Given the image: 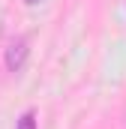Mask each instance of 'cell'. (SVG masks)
Wrapping results in <instances>:
<instances>
[{
  "label": "cell",
  "instance_id": "cell-1",
  "mask_svg": "<svg viewBox=\"0 0 126 129\" xmlns=\"http://www.w3.org/2000/svg\"><path fill=\"white\" fill-rule=\"evenodd\" d=\"M24 60H27V39L9 42V48H6V69L9 72H21Z\"/></svg>",
  "mask_w": 126,
  "mask_h": 129
},
{
  "label": "cell",
  "instance_id": "cell-2",
  "mask_svg": "<svg viewBox=\"0 0 126 129\" xmlns=\"http://www.w3.org/2000/svg\"><path fill=\"white\" fill-rule=\"evenodd\" d=\"M15 129H36V114H33V111H24V114L18 117Z\"/></svg>",
  "mask_w": 126,
  "mask_h": 129
},
{
  "label": "cell",
  "instance_id": "cell-3",
  "mask_svg": "<svg viewBox=\"0 0 126 129\" xmlns=\"http://www.w3.org/2000/svg\"><path fill=\"white\" fill-rule=\"evenodd\" d=\"M24 3H36V0H24Z\"/></svg>",
  "mask_w": 126,
  "mask_h": 129
}]
</instances>
